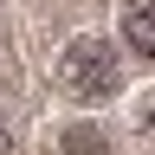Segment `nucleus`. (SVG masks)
Returning a JSON list of instances; mask_svg holds the SVG:
<instances>
[{"mask_svg":"<svg viewBox=\"0 0 155 155\" xmlns=\"http://www.w3.org/2000/svg\"><path fill=\"white\" fill-rule=\"evenodd\" d=\"M58 84H65L78 104H104V97L123 91V65L104 39H71L65 58H58Z\"/></svg>","mask_w":155,"mask_h":155,"instance_id":"f257e3e1","label":"nucleus"},{"mask_svg":"<svg viewBox=\"0 0 155 155\" xmlns=\"http://www.w3.org/2000/svg\"><path fill=\"white\" fill-rule=\"evenodd\" d=\"M116 26H123L129 52L155 65V0H123V13H116Z\"/></svg>","mask_w":155,"mask_h":155,"instance_id":"f03ea898","label":"nucleus"},{"mask_svg":"<svg viewBox=\"0 0 155 155\" xmlns=\"http://www.w3.org/2000/svg\"><path fill=\"white\" fill-rule=\"evenodd\" d=\"M65 155H104V136H97L91 123H84V129H71V136H65Z\"/></svg>","mask_w":155,"mask_h":155,"instance_id":"7ed1b4c3","label":"nucleus"},{"mask_svg":"<svg viewBox=\"0 0 155 155\" xmlns=\"http://www.w3.org/2000/svg\"><path fill=\"white\" fill-rule=\"evenodd\" d=\"M0 142H7V116H0Z\"/></svg>","mask_w":155,"mask_h":155,"instance_id":"20e7f679","label":"nucleus"}]
</instances>
